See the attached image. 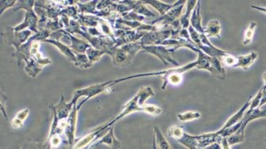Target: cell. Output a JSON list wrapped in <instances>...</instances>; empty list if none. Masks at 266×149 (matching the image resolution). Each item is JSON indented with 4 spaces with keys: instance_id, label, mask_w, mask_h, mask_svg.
<instances>
[{
    "instance_id": "cell-1",
    "label": "cell",
    "mask_w": 266,
    "mask_h": 149,
    "mask_svg": "<svg viewBox=\"0 0 266 149\" xmlns=\"http://www.w3.org/2000/svg\"><path fill=\"white\" fill-rule=\"evenodd\" d=\"M152 96H154L153 88L150 86H143L140 88L138 92L136 93L135 96L123 107L120 113L109 122V124L110 126H113L117 121L121 120L124 117H127L134 112H139V111L145 112L150 116H154V117L159 116L163 112V109H161L160 107L146 103V101L151 98Z\"/></svg>"
},
{
    "instance_id": "cell-2",
    "label": "cell",
    "mask_w": 266,
    "mask_h": 149,
    "mask_svg": "<svg viewBox=\"0 0 266 149\" xmlns=\"http://www.w3.org/2000/svg\"><path fill=\"white\" fill-rule=\"evenodd\" d=\"M175 51L174 48L168 47L165 45H143L141 52L155 56L164 65L172 64L175 66V68H178L179 67V63L173 57Z\"/></svg>"
},
{
    "instance_id": "cell-3",
    "label": "cell",
    "mask_w": 266,
    "mask_h": 149,
    "mask_svg": "<svg viewBox=\"0 0 266 149\" xmlns=\"http://www.w3.org/2000/svg\"><path fill=\"white\" fill-rule=\"evenodd\" d=\"M186 0H184V1L179 0V4L177 5L175 8L171 9L166 15H164V16H160L159 18H157L153 22H147V23L152 24V25L158 26L161 30H163V29H174L172 25L174 24V22L179 20V17L182 14L183 8L186 6Z\"/></svg>"
},
{
    "instance_id": "cell-4",
    "label": "cell",
    "mask_w": 266,
    "mask_h": 149,
    "mask_svg": "<svg viewBox=\"0 0 266 149\" xmlns=\"http://www.w3.org/2000/svg\"><path fill=\"white\" fill-rule=\"evenodd\" d=\"M34 35L32 31L29 29L22 30V31H15L14 28L7 27L4 31L2 32V36L4 37V40L9 46H14L15 50H18L22 44L28 42L29 38Z\"/></svg>"
},
{
    "instance_id": "cell-5",
    "label": "cell",
    "mask_w": 266,
    "mask_h": 149,
    "mask_svg": "<svg viewBox=\"0 0 266 149\" xmlns=\"http://www.w3.org/2000/svg\"><path fill=\"white\" fill-rule=\"evenodd\" d=\"M115 85V82L114 80L107 81L104 83H99V84H91L88 87L82 88V89H78L77 91L74 92L73 98L78 102V100L81 97H84V102H87L88 100L93 98L97 95L103 93V92H107L110 90L111 86Z\"/></svg>"
},
{
    "instance_id": "cell-6",
    "label": "cell",
    "mask_w": 266,
    "mask_h": 149,
    "mask_svg": "<svg viewBox=\"0 0 266 149\" xmlns=\"http://www.w3.org/2000/svg\"><path fill=\"white\" fill-rule=\"evenodd\" d=\"M85 102L83 101L78 105L74 106L73 109L70 113V117L66 119L65 135L66 143L70 146V148L73 146L76 142V128H77V114L81 107L84 105Z\"/></svg>"
},
{
    "instance_id": "cell-7",
    "label": "cell",
    "mask_w": 266,
    "mask_h": 149,
    "mask_svg": "<svg viewBox=\"0 0 266 149\" xmlns=\"http://www.w3.org/2000/svg\"><path fill=\"white\" fill-rule=\"evenodd\" d=\"M174 30L176 29H163L158 31L146 32L139 41L143 45H161L164 41L168 40L173 36Z\"/></svg>"
},
{
    "instance_id": "cell-8",
    "label": "cell",
    "mask_w": 266,
    "mask_h": 149,
    "mask_svg": "<svg viewBox=\"0 0 266 149\" xmlns=\"http://www.w3.org/2000/svg\"><path fill=\"white\" fill-rule=\"evenodd\" d=\"M38 24H39V17L35 13V10L29 9L26 11L24 21L22 23H20L19 25L13 27V28L15 31H22V30L29 29V30L32 31L34 34H37L39 31Z\"/></svg>"
},
{
    "instance_id": "cell-9",
    "label": "cell",
    "mask_w": 266,
    "mask_h": 149,
    "mask_svg": "<svg viewBox=\"0 0 266 149\" xmlns=\"http://www.w3.org/2000/svg\"><path fill=\"white\" fill-rule=\"evenodd\" d=\"M112 58V62L116 67H126L130 65L133 58L128 55L126 52L121 47H114L110 51V55Z\"/></svg>"
},
{
    "instance_id": "cell-10",
    "label": "cell",
    "mask_w": 266,
    "mask_h": 149,
    "mask_svg": "<svg viewBox=\"0 0 266 149\" xmlns=\"http://www.w3.org/2000/svg\"><path fill=\"white\" fill-rule=\"evenodd\" d=\"M65 36H69L70 41H71V44H70V48L72 49V51L75 54H81L84 55L86 54L89 48L91 47V44L88 43L87 41L83 40L81 38H78L77 36H74L72 34L67 32L65 30Z\"/></svg>"
},
{
    "instance_id": "cell-11",
    "label": "cell",
    "mask_w": 266,
    "mask_h": 149,
    "mask_svg": "<svg viewBox=\"0 0 266 149\" xmlns=\"http://www.w3.org/2000/svg\"><path fill=\"white\" fill-rule=\"evenodd\" d=\"M101 144L107 145L112 149L121 148V146H122L121 141L118 138H117L116 135L114 133V125L110 127V130L108 131L106 134L104 135L100 139H98L94 145H101Z\"/></svg>"
},
{
    "instance_id": "cell-12",
    "label": "cell",
    "mask_w": 266,
    "mask_h": 149,
    "mask_svg": "<svg viewBox=\"0 0 266 149\" xmlns=\"http://www.w3.org/2000/svg\"><path fill=\"white\" fill-rule=\"evenodd\" d=\"M251 101L252 97L250 96V97L248 98V101L245 102L244 105L241 107V109H240V110L237 111V112L234 114V115H233L232 117H230L228 120L226 121V124H224V126H223L221 129L225 130V129H226V128L231 127V126H233V125H234V124H238V123H240V122H241V121L243 120L245 114H246V112L248 111V108H249V106H250V102H251Z\"/></svg>"
},
{
    "instance_id": "cell-13",
    "label": "cell",
    "mask_w": 266,
    "mask_h": 149,
    "mask_svg": "<svg viewBox=\"0 0 266 149\" xmlns=\"http://www.w3.org/2000/svg\"><path fill=\"white\" fill-rule=\"evenodd\" d=\"M44 43H50L52 45H55V47L58 48L59 51L61 52L62 55L65 56L66 58L68 59L70 62L74 63V65L77 64V55L72 51V49L70 48V46L63 44L61 41L52 40V39H50V38L44 40Z\"/></svg>"
},
{
    "instance_id": "cell-14",
    "label": "cell",
    "mask_w": 266,
    "mask_h": 149,
    "mask_svg": "<svg viewBox=\"0 0 266 149\" xmlns=\"http://www.w3.org/2000/svg\"><path fill=\"white\" fill-rule=\"evenodd\" d=\"M197 140V147L198 149H203L211 145L216 142H221L222 137L217 134V132H209V133H204V134L198 135L195 136Z\"/></svg>"
},
{
    "instance_id": "cell-15",
    "label": "cell",
    "mask_w": 266,
    "mask_h": 149,
    "mask_svg": "<svg viewBox=\"0 0 266 149\" xmlns=\"http://www.w3.org/2000/svg\"><path fill=\"white\" fill-rule=\"evenodd\" d=\"M124 4L127 5L128 7H130L131 11L135 12L136 14L144 16V17H153L155 18L156 15L150 11L148 8H146V5L143 4L142 1H128L125 0L124 1Z\"/></svg>"
},
{
    "instance_id": "cell-16",
    "label": "cell",
    "mask_w": 266,
    "mask_h": 149,
    "mask_svg": "<svg viewBox=\"0 0 266 149\" xmlns=\"http://www.w3.org/2000/svg\"><path fill=\"white\" fill-rule=\"evenodd\" d=\"M201 2L198 0L196 8H194L190 19V26H192L199 34H204V27L201 23Z\"/></svg>"
},
{
    "instance_id": "cell-17",
    "label": "cell",
    "mask_w": 266,
    "mask_h": 149,
    "mask_svg": "<svg viewBox=\"0 0 266 149\" xmlns=\"http://www.w3.org/2000/svg\"><path fill=\"white\" fill-rule=\"evenodd\" d=\"M209 62H210V71L209 73L211 74L213 77H217L221 80H225L226 77V69L223 66L221 60L216 58V57H209Z\"/></svg>"
},
{
    "instance_id": "cell-18",
    "label": "cell",
    "mask_w": 266,
    "mask_h": 149,
    "mask_svg": "<svg viewBox=\"0 0 266 149\" xmlns=\"http://www.w3.org/2000/svg\"><path fill=\"white\" fill-rule=\"evenodd\" d=\"M256 59H257V54L254 51L249 53L248 55L238 56L234 68H241L243 70H248L255 63Z\"/></svg>"
},
{
    "instance_id": "cell-19",
    "label": "cell",
    "mask_w": 266,
    "mask_h": 149,
    "mask_svg": "<svg viewBox=\"0 0 266 149\" xmlns=\"http://www.w3.org/2000/svg\"><path fill=\"white\" fill-rule=\"evenodd\" d=\"M143 4L146 6H150L152 8H154L159 14L160 16H164L166 15L171 9L175 8L177 5L179 4V1L175 2L174 4H166L164 2H160V1H142Z\"/></svg>"
},
{
    "instance_id": "cell-20",
    "label": "cell",
    "mask_w": 266,
    "mask_h": 149,
    "mask_svg": "<svg viewBox=\"0 0 266 149\" xmlns=\"http://www.w3.org/2000/svg\"><path fill=\"white\" fill-rule=\"evenodd\" d=\"M197 3H198V1H193V0L186 1V13L179 18V22L181 24L182 29H187L189 28L190 19H191L194 8H196Z\"/></svg>"
},
{
    "instance_id": "cell-21",
    "label": "cell",
    "mask_w": 266,
    "mask_h": 149,
    "mask_svg": "<svg viewBox=\"0 0 266 149\" xmlns=\"http://www.w3.org/2000/svg\"><path fill=\"white\" fill-rule=\"evenodd\" d=\"M221 31L222 27L218 20H212L208 22V24L204 27V34L209 37H218L221 38Z\"/></svg>"
},
{
    "instance_id": "cell-22",
    "label": "cell",
    "mask_w": 266,
    "mask_h": 149,
    "mask_svg": "<svg viewBox=\"0 0 266 149\" xmlns=\"http://www.w3.org/2000/svg\"><path fill=\"white\" fill-rule=\"evenodd\" d=\"M25 71L30 77H37V74L40 73L41 70L44 68V66L41 64L40 62H37V60L33 58L26 59L25 61Z\"/></svg>"
},
{
    "instance_id": "cell-23",
    "label": "cell",
    "mask_w": 266,
    "mask_h": 149,
    "mask_svg": "<svg viewBox=\"0 0 266 149\" xmlns=\"http://www.w3.org/2000/svg\"><path fill=\"white\" fill-rule=\"evenodd\" d=\"M153 132H154V137L156 139V144L158 148L159 149H172V146L170 145V143L167 141V139L164 137V135L163 134V132L161 131L159 127L153 128Z\"/></svg>"
},
{
    "instance_id": "cell-24",
    "label": "cell",
    "mask_w": 266,
    "mask_h": 149,
    "mask_svg": "<svg viewBox=\"0 0 266 149\" xmlns=\"http://www.w3.org/2000/svg\"><path fill=\"white\" fill-rule=\"evenodd\" d=\"M142 46L143 44L140 43V41H138V42L124 44L121 46V48L126 52L132 58H134L139 52L142 51Z\"/></svg>"
},
{
    "instance_id": "cell-25",
    "label": "cell",
    "mask_w": 266,
    "mask_h": 149,
    "mask_svg": "<svg viewBox=\"0 0 266 149\" xmlns=\"http://www.w3.org/2000/svg\"><path fill=\"white\" fill-rule=\"evenodd\" d=\"M22 149H51L47 139L46 140H31L27 141L22 145Z\"/></svg>"
},
{
    "instance_id": "cell-26",
    "label": "cell",
    "mask_w": 266,
    "mask_h": 149,
    "mask_svg": "<svg viewBox=\"0 0 266 149\" xmlns=\"http://www.w3.org/2000/svg\"><path fill=\"white\" fill-rule=\"evenodd\" d=\"M104 55H107L106 52L95 49L92 46L89 48L86 51V55H87L88 59L92 65L94 64L95 62H98L101 58V56Z\"/></svg>"
},
{
    "instance_id": "cell-27",
    "label": "cell",
    "mask_w": 266,
    "mask_h": 149,
    "mask_svg": "<svg viewBox=\"0 0 266 149\" xmlns=\"http://www.w3.org/2000/svg\"><path fill=\"white\" fill-rule=\"evenodd\" d=\"M186 131H184L182 126H179V125H173L169 128L168 131H167V134H168L170 138L175 139L177 141H179L180 138H182L184 134H185Z\"/></svg>"
},
{
    "instance_id": "cell-28",
    "label": "cell",
    "mask_w": 266,
    "mask_h": 149,
    "mask_svg": "<svg viewBox=\"0 0 266 149\" xmlns=\"http://www.w3.org/2000/svg\"><path fill=\"white\" fill-rule=\"evenodd\" d=\"M256 27H257L256 22H251L249 23V25H248L244 33V39H243V42H242L244 45H248V44L251 43Z\"/></svg>"
},
{
    "instance_id": "cell-29",
    "label": "cell",
    "mask_w": 266,
    "mask_h": 149,
    "mask_svg": "<svg viewBox=\"0 0 266 149\" xmlns=\"http://www.w3.org/2000/svg\"><path fill=\"white\" fill-rule=\"evenodd\" d=\"M200 117H201V113L197 112V111H186V112L178 115V119L183 123L191 122V121L195 120Z\"/></svg>"
},
{
    "instance_id": "cell-30",
    "label": "cell",
    "mask_w": 266,
    "mask_h": 149,
    "mask_svg": "<svg viewBox=\"0 0 266 149\" xmlns=\"http://www.w3.org/2000/svg\"><path fill=\"white\" fill-rule=\"evenodd\" d=\"M226 140L228 142L230 146L241 144L245 141V133L241 131H236L234 134L231 135L226 138Z\"/></svg>"
},
{
    "instance_id": "cell-31",
    "label": "cell",
    "mask_w": 266,
    "mask_h": 149,
    "mask_svg": "<svg viewBox=\"0 0 266 149\" xmlns=\"http://www.w3.org/2000/svg\"><path fill=\"white\" fill-rule=\"evenodd\" d=\"M76 55H77V64L75 66H77L80 69H89L92 66V64L89 61L86 54H84V55L76 54Z\"/></svg>"
},
{
    "instance_id": "cell-32",
    "label": "cell",
    "mask_w": 266,
    "mask_h": 149,
    "mask_svg": "<svg viewBox=\"0 0 266 149\" xmlns=\"http://www.w3.org/2000/svg\"><path fill=\"white\" fill-rule=\"evenodd\" d=\"M120 16L124 20H126V21H129V22H142L146 19V17L138 15V14H136L135 12L133 11L126 12V13H124V14L120 15Z\"/></svg>"
},
{
    "instance_id": "cell-33",
    "label": "cell",
    "mask_w": 266,
    "mask_h": 149,
    "mask_svg": "<svg viewBox=\"0 0 266 149\" xmlns=\"http://www.w3.org/2000/svg\"><path fill=\"white\" fill-rule=\"evenodd\" d=\"M35 3L36 1H17V3L15 5V8H13L14 12H17L19 10H29V9H33L35 8Z\"/></svg>"
},
{
    "instance_id": "cell-34",
    "label": "cell",
    "mask_w": 266,
    "mask_h": 149,
    "mask_svg": "<svg viewBox=\"0 0 266 149\" xmlns=\"http://www.w3.org/2000/svg\"><path fill=\"white\" fill-rule=\"evenodd\" d=\"M262 89H260V91L256 93L254 98H252L251 102H250V106L248 108V111H253L254 109H257L259 107V103H260V100L262 97Z\"/></svg>"
},
{
    "instance_id": "cell-35",
    "label": "cell",
    "mask_w": 266,
    "mask_h": 149,
    "mask_svg": "<svg viewBox=\"0 0 266 149\" xmlns=\"http://www.w3.org/2000/svg\"><path fill=\"white\" fill-rule=\"evenodd\" d=\"M17 3L16 0H13V1H1L0 2V15H3V13L5 11H7L9 8H14L15 7V5Z\"/></svg>"
},
{
    "instance_id": "cell-36",
    "label": "cell",
    "mask_w": 266,
    "mask_h": 149,
    "mask_svg": "<svg viewBox=\"0 0 266 149\" xmlns=\"http://www.w3.org/2000/svg\"><path fill=\"white\" fill-rule=\"evenodd\" d=\"M236 60H237V57H235L234 55H226L224 58L221 60L223 64H226V66L228 67H231V68H234V66L235 65L236 63Z\"/></svg>"
},
{
    "instance_id": "cell-37",
    "label": "cell",
    "mask_w": 266,
    "mask_h": 149,
    "mask_svg": "<svg viewBox=\"0 0 266 149\" xmlns=\"http://www.w3.org/2000/svg\"><path fill=\"white\" fill-rule=\"evenodd\" d=\"M29 109H22V110L19 111L18 113L16 114L15 117H16V118H18V119H20V120H22L24 122V121L27 119V117H29Z\"/></svg>"
},
{
    "instance_id": "cell-38",
    "label": "cell",
    "mask_w": 266,
    "mask_h": 149,
    "mask_svg": "<svg viewBox=\"0 0 266 149\" xmlns=\"http://www.w3.org/2000/svg\"><path fill=\"white\" fill-rule=\"evenodd\" d=\"M11 126L14 129H20V128H22L24 126V122L15 117L14 119L11 121Z\"/></svg>"
},
{
    "instance_id": "cell-39",
    "label": "cell",
    "mask_w": 266,
    "mask_h": 149,
    "mask_svg": "<svg viewBox=\"0 0 266 149\" xmlns=\"http://www.w3.org/2000/svg\"><path fill=\"white\" fill-rule=\"evenodd\" d=\"M266 105V90H262V97L260 100V103H259V109H261L262 106Z\"/></svg>"
},
{
    "instance_id": "cell-40",
    "label": "cell",
    "mask_w": 266,
    "mask_h": 149,
    "mask_svg": "<svg viewBox=\"0 0 266 149\" xmlns=\"http://www.w3.org/2000/svg\"><path fill=\"white\" fill-rule=\"evenodd\" d=\"M203 149H223L222 145H221V142H216V143H213L211 145H208L206 146L205 148Z\"/></svg>"
},
{
    "instance_id": "cell-41",
    "label": "cell",
    "mask_w": 266,
    "mask_h": 149,
    "mask_svg": "<svg viewBox=\"0 0 266 149\" xmlns=\"http://www.w3.org/2000/svg\"><path fill=\"white\" fill-rule=\"evenodd\" d=\"M252 9L254 10H256V11L261 12V13H263V14H266V8H262V7H258V6H255V5H251L250 6Z\"/></svg>"
},
{
    "instance_id": "cell-42",
    "label": "cell",
    "mask_w": 266,
    "mask_h": 149,
    "mask_svg": "<svg viewBox=\"0 0 266 149\" xmlns=\"http://www.w3.org/2000/svg\"><path fill=\"white\" fill-rule=\"evenodd\" d=\"M221 145H222L223 149H231V146H230L228 142L226 140V138H222V140H221Z\"/></svg>"
},
{
    "instance_id": "cell-43",
    "label": "cell",
    "mask_w": 266,
    "mask_h": 149,
    "mask_svg": "<svg viewBox=\"0 0 266 149\" xmlns=\"http://www.w3.org/2000/svg\"><path fill=\"white\" fill-rule=\"evenodd\" d=\"M262 80H263V86H262V90H266V72L262 74Z\"/></svg>"
},
{
    "instance_id": "cell-44",
    "label": "cell",
    "mask_w": 266,
    "mask_h": 149,
    "mask_svg": "<svg viewBox=\"0 0 266 149\" xmlns=\"http://www.w3.org/2000/svg\"><path fill=\"white\" fill-rule=\"evenodd\" d=\"M265 143H266V139H265Z\"/></svg>"
}]
</instances>
